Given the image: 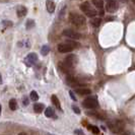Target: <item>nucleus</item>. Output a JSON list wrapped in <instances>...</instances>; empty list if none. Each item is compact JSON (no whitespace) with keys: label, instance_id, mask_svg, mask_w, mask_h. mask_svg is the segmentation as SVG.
Wrapping results in <instances>:
<instances>
[{"label":"nucleus","instance_id":"8","mask_svg":"<svg viewBox=\"0 0 135 135\" xmlns=\"http://www.w3.org/2000/svg\"><path fill=\"white\" fill-rule=\"evenodd\" d=\"M37 61H38V55L36 53H30L26 58V64L28 66H31L33 64H35Z\"/></svg>","mask_w":135,"mask_h":135},{"label":"nucleus","instance_id":"7","mask_svg":"<svg viewBox=\"0 0 135 135\" xmlns=\"http://www.w3.org/2000/svg\"><path fill=\"white\" fill-rule=\"evenodd\" d=\"M74 48L72 46H70L69 44H67L66 42L65 43H61L58 45V51L60 53H69L73 50Z\"/></svg>","mask_w":135,"mask_h":135},{"label":"nucleus","instance_id":"22","mask_svg":"<svg viewBox=\"0 0 135 135\" xmlns=\"http://www.w3.org/2000/svg\"><path fill=\"white\" fill-rule=\"evenodd\" d=\"M66 43H67V44H69L70 46H72L73 48H76V47H78V46H79V44H78L77 42H75V41H72V40H68V41H66Z\"/></svg>","mask_w":135,"mask_h":135},{"label":"nucleus","instance_id":"28","mask_svg":"<svg viewBox=\"0 0 135 135\" xmlns=\"http://www.w3.org/2000/svg\"><path fill=\"white\" fill-rule=\"evenodd\" d=\"M74 133H75V134H77V135H83V132H82L81 130H75V131H74Z\"/></svg>","mask_w":135,"mask_h":135},{"label":"nucleus","instance_id":"23","mask_svg":"<svg viewBox=\"0 0 135 135\" xmlns=\"http://www.w3.org/2000/svg\"><path fill=\"white\" fill-rule=\"evenodd\" d=\"M88 128L91 129L93 131V133H95V134H99L100 133V130H99V128L97 126H88Z\"/></svg>","mask_w":135,"mask_h":135},{"label":"nucleus","instance_id":"16","mask_svg":"<svg viewBox=\"0 0 135 135\" xmlns=\"http://www.w3.org/2000/svg\"><path fill=\"white\" fill-rule=\"evenodd\" d=\"M91 24H92L94 27L99 28V27L101 26V24H102V19H101L100 17H94V18L92 19V21H91Z\"/></svg>","mask_w":135,"mask_h":135},{"label":"nucleus","instance_id":"21","mask_svg":"<svg viewBox=\"0 0 135 135\" xmlns=\"http://www.w3.org/2000/svg\"><path fill=\"white\" fill-rule=\"evenodd\" d=\"M30 97H31V100H32V101H34V102H37V101L39 100V95H38V93H37L36 91L31 92Z\"/></svg>","mask_w":135,"mask_h":135},{"label":"nucleus","instance_id":"13","mask_svg":"<svg viewBox=\"0 0 135 135\" xmlns=\"http://www.w3.org/2000/svg\"><path fill=\"white\" fill-rule=\"evenodd\" d=\"M44 108H45L44 104H41V103H37V104L34 105V111H35V113H38V114L42 113Z\"/></svg>","mask_w":135,"mask_h":135},{"label":"nucleus","instance_id":"34","mask_svg":"<svg viewBox=\"0 0 135 135\" xmlns=\"http://www.w3.org/2000/svg\"><path fill=\"white\" fill-rule=\"evenodd\" d=\"M132 2H133V3L135 4V0H132Z\"/></svg>","mask_w":135,"mask_h":135},{"label":"nucleus","instance_id":"11","mask_svg":"<svg viewBox=\"0 0 135 135\" xmlns=\"http://www.w3.org/2000/svg\"><path fill=\"white\" fill-rule=\"evenodd\" d=\"M75 92L78 95H81V96H86V95H91L92 92L89 88H85V87H78L75 89Z\"/></svg>","mask_w":135,"mask_h":135},{"label":"nucleus","instance_id":"30","mask_svg":"<svg viewBox=\"0 0 135 135\" xmlns=\"http://www.w3.org/2000/svg\"><path fill=\"white\" fill-rule=\"evenodd\" d=\"M18 135H27V134H26V133H25V132H21V133H19V134H18Z\"/></svg>","mask_w":135,"mask_h":135},{"label":"nucleus","instance_id":"33","mask_svg":"<svg viewBox=\"0 0 135 135\" xmlns=\"http://www.w3.org/2000/svg\"><path fill=\"white\" fill-rule=\"evenodd\" d=\"M109 1H115V0H108V2H109Z\"/></svg>","mask_w":135,"mask_h":135},{"label":"nucleus","instance_id":"27","mask_svg":"<svg viewBox=\"0 0 135 135\" xmlns=\"http://www.w3.org/2000/svg\"><path fill=\"white\" fill-rule=\"evenodd\" d=\"M3 24H4L6 27H9V26L11 27V26H12V22H11V21H6V20H4V21H3Z\"/></svg>","mask_w":135,"mask_h":135},{"label":"nucleus","instance_id":"26","mask_svg":"<svg viewBox=\"0 0 135 135\" xmlns=\"http://www.w3.org/2000/svg\"><path fill=\"white\" fill-rule=\"evenodd\" d=\"M29 102H30V101H29L26 97H25L24 99H22V103H24V105H25V106H28V105H29Z\"/></svg>","mask_w":135,"mask_h":135},{"label":"nucleus","instance_id":"20","mask_svg":"<svg viewBox=\"0 0 135 135\" xmlns=\"http://www.w3.org/2000/svg\"><path fill=\"white\" fill-rule=\"evenodd\" d=\"M35 27V20L33 19H28L27 20V25H26V29L27 30H31Z\"/></svg>","mask_w":135,"mask_h":135},{"label":"nucleus","instance_id":"12","mask_svg":"<svg viewBox=\"0 0 135 135\" xmlns=\"http://www.w3.org/2000/svg\"><path fill=\"white\" fill-rule=\"evenodd\" d=\"M46 7H47V10L49 13H53L55 11V3L51 0H47L46 1Z\"/></svg>","mask_w":135,"mask_h":135},{"label":"nucleus","instance_id":"29","mask_svg":"<svg viewBox=\"0 0 135 135\" xmlns=\"http://www.w3.org/2000/svg\"><path fill=\"white\" fill-rule=\"evenodd\" d=\"M2 83V77H1V74H0V84Z\"/></svg>","mask_w":135,"mask_h":135},{"label":"nucleus","instance_id":"14","mask_svg":"<svg viewBox=\"0 0 135 135\" xmlns=\"http://www.w3.org/2000/svg\"><path fill=\"white\" fill-rule=\"evenodd\" d=\"M51 100H52V103H53V105L57 108V109H59V110H61V106H60V102H59V99L56 97L55 95H53L52 97H51Z\"/></svg>","mask_w":135,"mask_h":135},{"label":"nucleus","instance_id":"5","mask_svg":"<svg viewBox=\"0 0 135 135\" xmlns=\"http://www.w3.org/2000/svg\"><path fill=\"white\" fill-rule=\"evenodd\" d=\"M62 35L66 38H69V39H72V40H78L80 39V34H78L77 32L73 31V30H64Z\"/></svg>","mask_w":135,"mask_h":135},{"label":"nucleus","instance_id":"2","mask_svg":"<svg viewBox=\"0 0 135 135\" xmlns=\"http://www.w3.org/2000/svg\"><path fill=\"white\" fill-rule=\"evenodd\" d=\"M69 20L72 22L73 25L77 26V27H81L85 24V17L83 15H80L78 13H74V12H71L69 14Z\"/></svg>","mask_w":135,"mask_h":135},{"label":"nucleus","instance_id":"1","mask_svg":"<svg viewBox=\"0 0 135 135\" xmlns=\"http://www.w3.org/2000/svg\"><path fill=\"white\" fill-rule=\"evenodd\" d=\"M80 9L85 15H87L89 17H95L97 15V10L94 7H92V5L87 1L80 4Z\"/></svg>","mask_w":135,"mask_h":135},{"label":"nucleus","instance_id":"10","mask_svg":"<svg viewBox=\"0 0 135 135\" xmlns=\"http://www.w3.org/2000/svg\"><path fill=\"white\" fill-rule=\"evenodd\" d=\"M27 12H28V9H27V7L24 6V5L18 6L17 9H16V14H17L18 17H24V16L27 14Z\"/></svg>","mask_w":135,"mask_h":135},{"label":"nucleus","instance_id":"4","mask_svg":"<svg viewBox=\"0 0 135 135\" xmlns=\"http://www.w3.org/2000/svg\"><path fill=\"white\" fill-rule=\"evenodd\" d=\"M82 105L87 108V109H96L99 107V102L98 100L94 97H89L87 99H85L83 102H82Z\"/></svg>","mask_w":135,"mask_h":135},{"label":"nucleus","instance_id":"19","mask_svg":"<svg viewBox=\"0 0 135 135\" xmlns=\"http://www.w3.org/2000/svg\"><path fill=\"white\" fill-rule=\"evenodd\" d=\"M49 52H50L49 46H47V45H44V46L42 47V49H41V54L43 56H47L49 54Z\"/></svg>","mask_w":135,"mask_h":135},{"label":"nucleus","instance_id":"6","mask_svg":"<svg viewBox=\"0 0 135 135\" xmlns=\"http://www.w3.org/2000/svg\"><path fill=\"white\" fill-rule=\"evenodd\" d=\"M76 62H77V59L75 57V55H69V56H67V57L65 58L63 63L65 64V66L68 67L70 70H72V68L74 67V65L76 64Z\"/></svg>","mask_w":135,"mask_h":135},{"label":"nucleus","instance_id":"9","mask_svg":"<svg viewBox=\"0 0 135 135\" xmlns=\"http://www.w3.org/2000/svg\"><path fill=\"white\" fill-rule=\"evenodd\" d=\"M118 9V4L116 3V1H109L106 5V10L110 13H113L115 11H117Z\"/></svg>","mask_w":135,"mask_h":135},{"label":"nucleus","instance_id":"31","mask_svg":"<svg viewBox=\"0 0 135 135\" xmlns=\"http://www.w3.org/2000/svg\"><path fill=\"white\" fill-rule=\"evenodd\" d=\"M120 1H121V2H126L127 0H120Z\"/></svg>","mask_w":135,"mask_h":135},{"label":"nucleus","instance_id":"18","mask_svg":"<svg viewBox=\"0 0 135 135\" xmlns=\"http://www.w3.org/2000/svg\"><path fill=\"white\" fill-rule=\"evenodd\" d=\"M93 3L97 8H101L102 9L104 7V1L103 0H93Z\"/></svg>","mask_w":135,"mask_h":135},{"label":"nucleus","instance_id":"15","mask_svg":"<svg viewBox=\"0 0 135 135\" xmlns=\"http://www.w3.org/2000/svg\"><path fill=\"white\" fill-rule=\"evenodd\" d=\"M8 106H9V109H10V110L15 111L16 108H17V102H16V100L11 99V100L9 101V103H8Z\"/></svg>","mask_w":135,"mask_h":135},{"label":"nucleus","instance_id":"25","mask_svg":"<svg viewBox=\"0 0 135 135\" xmlns=\"http://www.w3.org/2000/svg\"><path fill=\"white\" fill-rule=\"evenodd\" d=\"M69 96H70V98H71L73 101H75V102L77 101V99H76V97L74 96V94H73V92H72V91H69Z\"/></svg>","mask_w":135,"mask_h":135},{"label":"nucleus","instance_id":"32","mask_svg":"<svg viewBox=\"0 0 135 135\" xmlns=\"http://www.w3.org/2000/svg\"><path fill=\"white\" fill-rule=\"evenodd\" d=\"M0 114H1V105H0Z\"/></svg>","mask_w":135,"mask_h":135},{"label":"nucleus","instance_id":"24","mask_svg":"<svg viewBox=\"0 0 135 135\" xmlns=\"http://www.w3.org/2000/svg\"><path fill=\"white\" fill-rule=\"evenodd\" d=\"M72 110L75 112L76 114H80V110H79V108H78V107H76V106H73V107H72Z\"/></svg>","mask_w":135,"mask_h":135},{"label":"nucleus","instance_id":"3","mask_svg":"<svg viewBox=\"0 0 135 135\" xmlns=\"http://www.w3.org/2000/svg\"><path fill=\"white\" fill-rule=\"evenodd\" d=\"M108 126L113 133H121L123 131V129H124V123L120 120H116L113 122H109Z\"/></svg>","mask_w":135,"mask_h":135},{"label":"nucleus","instance_id":"17","mask_svg":"<svg viewBox=\"0 0 135 135\" xmlns=\"http://www.w3.org/2000/svg\"><path fill=\"white\" fill-rule=\"evenodd\" d=\"M45 115H46V117L48 118H51V117H55V113H54V110L49 107L46 109V111H45Z\"/></svg>","mask_w":135,"mask_h":135}]
</instances>
